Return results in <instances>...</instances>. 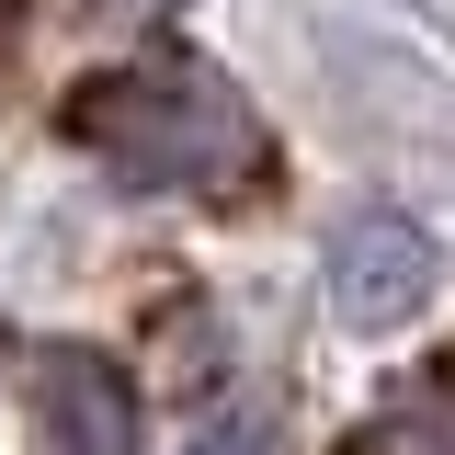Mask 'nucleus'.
Returning a JSON list of instances; mask_svg holds the SVG:
<instances>
[{
  "mask_svg": "<svg viewBox=\"0 0 455 455\" xmlns=\"http://www.w3.org/2000/svg\"><path fill=\"white\" fill-rule=\"evenodd\" d=\"M433 284H444V239L421 217H398V205H364V217L331 228V262H319V296H331L341 331L387 341L410 331L421 307H433Z\"/></svg>",
  "mask_w": 455,
  "mask_h": 455,
  "instance_id": "f03ea898",
  "label": "nucleus"
},
{
  "mask_svg": "<svg viewBox=\"0 0 455 455\" xmlns=\"http://www.w3.org/2000/svg\"><path fill=\"white\" fill-rule=\"evenodd\" d=\"M114 12H182V0H114Z\"/></svg>",
  "mask_w": 455,
  "mask_h": 455,
  "instance_id": "423d86ee",
  "label": "nucleus"
},
{
  "mask_svg": "<svg viewBox=\"0 0 455 455\" xmlns=\"http://www.w3.org/2000/svg\"><path fill=\"white\" fill-rule=\"evenodd\" d=\"M353 455H455V410H398V421H376Z\"/></svg>",
  "mask_w": 455,
  "mask_h": 455,
  "instance_id": "39448f33",
  "label": "nucleus"
},
{
  "mask_svg": "<svg viewBox=\"0 0 455 455\" xmlns=\"http://www.w3.org/2000/svg\"><path fill=\"white\" fill-rule=\"evenodd\" d=\"M35 444H46V455H137V444H148L137 387H125L114 353H92V341L35 353Z\"/></svg>",
  "mask_w": 455,
  "mask_h": 455,
  "instance_id": "7ed1b4c3",
  "label": "nucleus"
},
{
  "mask_svg": "<svg viewBox=\"0 0 455 455\" xmlns=\"http://www.w3.org/2000/svg\"><path fill=\"white\" fill-rule=\"evenodd\" d=\"M182 455H284V421H274V398H239V410H217L205 433Z\"/></svg>",
  "mask_w": 455,
  "mask_h": 455,
  "instance_id": "20e7f679",
  "label": "nucleus"
},
{
  "mask_svg": "<svg viewBox=\"0 0 455 455\" xmlns=\"http://www.w3.org/2000/svg\"><path fill=\"white\" fill-rule=\"evenodd\" d=\"M68 148H92L125 194H239L262 171V114L205 57H137L80 80Z\"/></svg>",
  "mask_w": 455,
  "mask_h": 455,
  "instance_id": "f257e3e1",
  "label": "nucleus"
}]
</instances>
